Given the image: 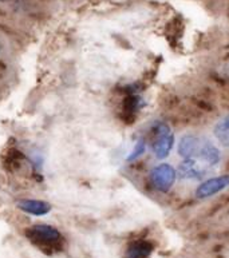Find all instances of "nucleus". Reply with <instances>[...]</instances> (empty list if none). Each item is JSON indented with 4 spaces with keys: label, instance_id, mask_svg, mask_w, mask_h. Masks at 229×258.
<instances>
[{
    "label": "nucleus",
    "instance_id": "39448f33",
    "mask_svg": "<svg viewBox=\"0 0 229 258\" xmlns=\"http://www.w3.org/2000/svg\"><path fill=\"white\" fill-rule=\"evenodd\" d=\"M229 187V174L218 175V177L208 178L206 181L201 182L194 191L198 200H206L216 194L221 193Z\"/></svg>",
    "mask_w": 229,
    "mask_h": 258
},
{
    "label": "nucleus",
    "instance_id": "9b49d317",
    "mask_svg": "<svg viewBox=\"0 0 229 258\" xmlns=\"http://www.w3.org/2000/svg\"><path fill=\"white\" fill-rule=\"evenodd\" d=\"M0 48H2V47H0Z\"/></svg>",
    "mask_w": 229,
    "mask_h": 258
},
{
    "label": "nucleus",
    "instance_id": "7ed1b4c3",
    "mask_svg": "<svg viewBox=\"0 0 229 258\" xmlns=\"http://www.w3.org/2000/svg\"><path fill=\"white\" fill-rule=\"evenodd\" d=\"M175 146V134L166 123H158L153 131L152 150L157 159H165L169 157Z\"/></svg>",
    "mask_w": 229,
    "mask_h": 258
},
{
    "label": "nucleus",
    "instance_id": "9d476101",
    "mask_svg": "<svg viewBox=\"0 0 229 258\" xmlns=\"http://www.w3.org/2000/svg\"><path fill=\"white\" fill-rule=\"evenodd\" d=\"M217 130H218L217 135H218V137H221V138H222V135H224V134H228V133H229V116L222 120L221 123L218 124Z\"/></svg>",
    "mask_w": 229,
    "mask_h": 258
},
{
    "label": "nucleus",
    "instance_id": "6e6552de",
    "mask_svg": "<svg viewBox=\"0 0 229 258\" xmlns=\"http://www.w3.org/2000/svg\"><path fill=\"white\" fill-rule=\"evenodd\" d=\"M152 251L153 247L150 243L145 242V241H138L129 247L126 258H149L152 254Z\"/></svg>",
    "mask_w": 229,
    "mask_h": 258
},
{
    "label": "nucleus",
    "instance_id": "f257e3e1",
    "mask_svg": "<svg viewBox=\"0 0 229 258\" xmlns=\"http://www.w3.org/2000/svg\"><path fill=\"white\" fill-rule=\"evenodd\" d=\"M177 151L184 159H191L205 167H214L220 163L221 153L209 139L200 135L187 134L180 139Z\"/></svg>",
    "mask_w": 229,
    "mask_h": 258
},
{
    "label": "nucleus",
    "instance_id": "0eeeda50",
    "mask_svg": "<svg viewBox=\"0 0 229 258\" xmlns=\"http://www.w3.org/2000/svg\"><path fill=\"white\" fill-rule=\"evenodd\" d=\"M205 166H202L201 163H198L196 161H191V159H184V162L180 165L179 173L183 178H188V179H200V178L205 174Z\"/></svg>",
    "mask_w": 229,
    "mask_h": 258
},
{
    "label": "nucleus",
    "instance_id": "1a4fd4ad",
    "mask_svg": "<svg viewBox=\"0 0 229 258\" xmlns=\"http://www.w3.org/2000/svg\"><path fill=\"white\" fill-rule=\"evenodd\" d=\"M145 150H146V143L144 141H140V142L136 143V146L134 149L132 150L130 155L128 157V162H132V161H136L141 157V155L145 154Z\"/></svg>",
    "mask_w": 229,
    "mask_h": 258
},
{
    "label": "nucleus",
    "instance_id": "20e7f679",
    "mask_svg": "<svg viewBox=\"0 0 229 258\" xmlns=\"http://www.w3.org/2000/svg\"><path fill=\"white\" fill-rule=\"evenodd\" d=\"M177 178V170L171 165L162 162L150 171V181L155 190L161 193H167L173 187Z\"/></svg>",
    "mask_w": 229,
    "mask_h": 258
},
{
    "label": "nucleus",
    "instance_id": "f03ea898",
    "mask_svg": "<svg viewBox=\"0 0 229 258\" xmlns=\"http://www.w3.org/2000/svg\"><path fill=\"white\" fill-rule=\"evenodd\" d=\"M26 237L32 242L43 247L58 246L62 242V234L56 227L46 224H38L28 227Z\"/></svg>",
    "mask_w": 229,
    "mask_h": 258
},
{
    "label": "nucleus",
    "instance_id": "423d86ee",
    "mask_svg": "<svg viewBox=\"0 0 229 258\" xmlns=\"http://www.w3.org/2000/svg\"><path fill=\"white\" fill-rule=\"evenodd\" d=\"M16 206L22 212L35 217L46 216L52 210V205L50 202H47V201L42 200H20L18 201Z\"/></svg>",
    "mask_w": 229,
    "mask_h": 258
}]
</instances>
